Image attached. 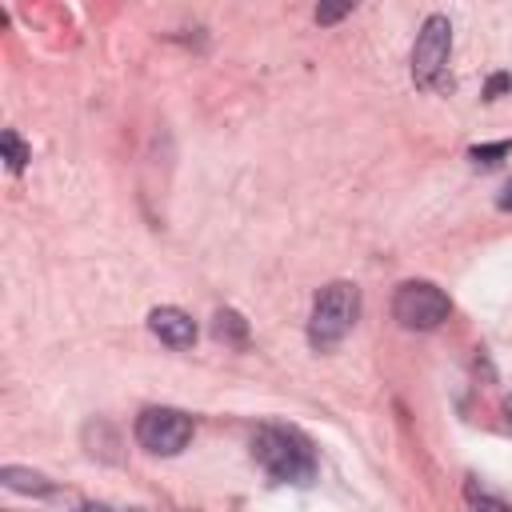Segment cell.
<instances>
[{
    "label": "cell",
    "mask_w": 512,
    "mask_h": 512,
    "mask_svg": "<svg viewBox=\"0 0 512 512\" xmlns=\"http://www.w3.org/2000/svg\"><path fill=\"white\" fill-rule=\"evenodd\" d=\"M0 148H4V160H8V172H24L28 168V160H32V148L8 128L4 136H0Z\"/></svg>",
    "instance_id": "9"
},
{
    "label": "cell",
    "mask_w": 512,
    "mask_h": 512,
    "mask_svg": "<svg viewBox=\"0 0 512 512\" xmlns=\"http://www.w3.org/2000/svg\"><path fill=\"white\" fill-rule=\"evenodd\" d=\"M392 316L408 332H432L452 316V300L432 280H404L392 292Z\"/></svg>",
    "instance_id": "3"
},
{
    "label": "cell",
    "mask_w": 512,
    "mask_h": 512,
    "mask_svg": "<svg viewBox=\"0 0 512 512\" xmlns=\"http://www.w3.org/2000/svg\"><path fill=\"white\" fill-rule=\"evenodd\" d=\"M0 484L8 492H24V496H56V484L32 468H16V464H4L0 468Z\"/></svg>",
    "instance_id": "7"
},
{
    "label": "cell",
    "mask_w": 512,
    "mask_h": 512,
    "mask_svg": "<svg viewBox=\"0 0 512 512\" xmlns=\"http://www.w3.org/2000/svg\"><path fill=\"white\" fill-rule=\"evenodd\" d=\"M132 432H136V444L144 452H152V456H176L192 440V416L180 412V408H168V404L144 408L136 416V428Z\"/></svg>",
    "instance_id": "5"
},
{
    "label": "cell",
    "mask_w": 512,
    "mask_h": 512,
    "mask_svg": "<svg viewBox=\"0 0 512 512\" xmlns=\"http://www.w3.org/2000/svg\"><path fill=\"white\" fill-rule=\"evenodd\" d=\"M512 88V72H496V76H488V84H484V100H496V96H504Z\"/></svg>",
    "instance_id": "13"
},
{
    "label": "cell",
    "mask_w": 512,
    "mask_h": 512,
    "mask_svg": "<svg viewBox=\"0 0 512 512\" xmlns=\"http://www.w3.org/2000/svg\"><path fill=\"white\" fill-rule=\"evenodd\" d=\"M504 420H508V428H512V396L504 400Z\"/></svg>",
    "instance_id": "15"
},
{
    "label": "cell",
    "mask_w": 512,
    "mask_h": 512,
    "mask_svg": "<svg viewBox=\"0 0 512 512\" xmlns=\"http://www.w3.org/2000/svg\"><path fill=\"white\" fill-rule=\"evenodd\" d=\"M352 8H356V0H316V24H320V28H332V24H340Z\"/></svg>",
    "instance_id": "11"
},
{
    "label": "cell",
    "mask_w": 512,
    "mask_h": 512,
    "mask_svg": "<svg viewBox=\"0 0 512 512\" xmlns=\"http://www.w3.org/2000/svg\"><path fill=\"white\" fill-rule=\"evenodd\" d=\"M252 460L276 484H312V476H316L312 440L288 424H260L252 432Z\"/></svg>",
    "instance_id": "1"
},
{
    "label": "cell",
    "mask_w": 512,
    "mask_h": 512,
    "mask_svg": "<svg viewBox=\"0 0 512 512\" xmlns=\"http://www.w3.org/2000/svg\"><path fill=\"white\" fill-rule=\"evenodd\" d=\"M148 328L156 340H164L168 348H192L196 340V320L184 312V308H172V304H160L148 312Z\"/></svg>",
    "instance_id": "6"
},
{
    "label": "cell",
    "mask_w": 512,
    "mask_h": 512,
    "mask_svg": "<svg viewBox=\"0 0 512 512\" xmlns=\"http://www.w3.org/2000/svg\"><path fill=\"white\" fill-rule=\"evenodd\" d=\"M212 336L224 340V344H232V348H244L248 344V320L236 308H220L212 316Z\"/></svg>",
    "instance_id": "8"
},
{
    "label": "cell",
    "mask_w": 512,
    "mask_h": 512,
    "mask_svg": "<svg viewBox=\"0 0 512 512\" xmlns=\"http://www.w3.org/2000/svg\"><path fill=\"white\" fill-rule=\"evenodd\" d=\"M496 208H500V212H512V180L500 188V196H496Z\"/></svg>",
    "instance_id": "14"
},
{
    "label": "cell",
    "mask_w": 512,
    "mask_h": 512,
    "mask_svg": "<svg viewBox=\"0 0 512 512\" xmlns=\"http://www.w3.org/2000/svg\"><path fill=\"white\" fill-rule=\"evenodd\" d=\"M464 500L472 504V508H496V512H504V508H512L504 496H492V492H484V488H476V480H468L464 484Z\"/></svg>",
    "instance_id": "12"
},
{
    "label": "cell",
    "mask_w": 512,
    "mask_h": 512,
    "mask_svg": "<svg viewBox=\"0 0 512 512\" xmlns=\"http://www.w3.org/2000/svg\"><path fill=\"white\" fill-rule=\"evenodd\" d=\"M448 56H452V24H448V16H428L412 44V84L444 88Z\"/></svg>",
    "instance_id": "4"
},
{
    "label": "cell",
    "mask_w": 512,
    "mask_h": 512,
    "mask_svg": "<svg viewBox=\"0 0 512 512\" xmlns=\"http://www.w3.org/2000/svg\"><path fill=\"white\" fill-rule=\"evenodd\" d=\"M360 316V288L352 280H332L316 292L312 316H308V344L316 352H332Z\"/></svg>",
    "instance_id": "2"
},
{
    "label": "cell",
    "mask_w": 512,
    "mask_h": 512,
    "mask_svg": "<svg viewBox=\"0 0 512 512\" xmlns=\"http://www.w3.org/2000/svg\"><path fill=\"white\" fill-rule=\"evenodd\" d=\"M508 152H512V140H496V144H472V148H468L472 164H480V168H492V164H500Z\"/></svg>",
    "instance_id": "10"
}]
</instances>
